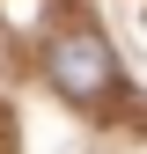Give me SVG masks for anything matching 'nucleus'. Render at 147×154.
I'll return each instance as SVG.
<instances>
[{"mask_svg":"<svg viewBox=\"0 0 147 154\" xmlns=\"http://www.w3.org/2000/svg\"><path fill=\"white\" fill-rule=\"evenodd\" d=\"M52 73H59V88H66V95H96V88L110 81V51H103V37H96V29L66 37V44L52 51Z\"/></svg>","mask_w":147,"mask_h":154,"instance_id":"obj_1","label":"nucleus"}]
</instances>
